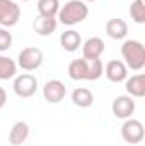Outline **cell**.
Returning a JSON list of instances; mask_svg holds the SVG:
<instances>
[{
	"instance_id": "ac0fdd59",
	"label": "cell",
	"mask_w": 145,
	"mask_h": 146,
	"mask_svg": "<svg viewBox=\"0 0 145 146\" xmlns=\"http://www.w3.org/2000/svg\"><path fill=\"white\" fill-rule=\"evenodd\" d=\"M60 10V0H38V14L41 17H56Z\"/></svg>"
},
{
	"instance_id": "7402d4cb",
	"label": "cell",
	"mask_w": 145,
	"mask_h": 146,
	"mask_svg": "<svg viewBox=\"0 0 145 146\" xmlns=\"http://www.w3.org/2000/svg\"><path fill=\"white\" fill-rule=\"evenodd\" d=\"M10 46H12V34L5 27H2L0 29V53L10 49Z\"/></svg>"
},
{
	"instance_id": "8992f818",
	"label": "cell",
	"mask_w": 145,
	"mask_h": 146,
	"mask_svg": "<svg viewBox=\"0 0 145 146\" xmlns=\"http://www.w3.org/2000/svg\"><path fill=\"white\" fill-rule=\"evenodd\" d=\"M21 19V7L14 0H0V26L12 27Z\"/></svg>"
},
{
	"instance_id": "603a6c76",
	"label": "cell",
	"mask_w": 145,
	"mask_h": 146,
	"mask_svg": "<svg viewBox=\"0 0 145 146\" xmlns=\"http://www.w3.org/2000/svg\"><path fill=\"white\" fill-rule=\"evenodd\" d=\"M5 104H7V92H5L3 87H0V109H2Z\"/></svg>"
},
{
	"instance_id": "e0dca14e",
	"label": "cell",
	"mask_w": 145,
	"mask_h": 146,
	"mask_svg": "<svg viewBox=\"0 0 145 146\" xmlns=\"http://www.w3.org/2000/svg\"><path fill=\"white\" fill-rule=\"evenodd\" d=\"M72 102L77 107H82V109L91 107L94 104V94L85 87H77L72 92Z\"/></svg>"
},
{
	"instance_id": "6da1fadb",
	"label": "cell",
	"mask_w": 145,
	"mask_h": 146,
	"mask_svg": "<svg viewBox=\"0 0 145 146\" xmlns=\"http://www.w3.org/2000/svg\"><path fill=\"white\" fill-rule=\"evenodd\" d=\"M121 56L125 60L123 63L126 65V68L133 72H140L145 66V48L140 41L135 39L125 41L121 46Z\"/></svg>"
},
{
	"instance_id": "d6986e66",
	"label": "cell",
	"mask_w": 145,
	"mask_h": 146,
	"mask_svg": "<svg viewBox=\"0 0 145 146\" xmlns=\"http://www.w3.org/2000/svg\"><path fill=\"white\" fill-rule=\"evenodd\" d=\"M17 73V63L3 54H0V80H10Z\"/></svg>"
},
{
	"instance_id": "8fae6325",
	"label": "cell",
	"mask_w": 145,
	"mask_h": 146,
	"mask_svg": "<svg viewBox=\"0 0 145 146\" xmlns=\"http://www.w3.org/2000/svg\"><path fill=\"white\" fill-rule=\"evenodd\" d=\"M125 88L126 94L133 99H142L145 95V75L138 73V75H132L130 78L125 80Z\"/></svg>"
},
{
	"instance_id": "ffe728a7",
	"label": "cell",
	"mask_w": 145,
	"mask_h": 146,
	"mask_svg": "<svg viewBox=\"0 0 145 146\" xmlns=\"http://www.w3.org/2000/svg\"><path fill=\"white\" fill-rule=\"evenodd\" d=\"M130 17L137 24H145V3L144 0H133L130 5Z\"/></svg>"
},
{
	"instance_id": "5bb4252c",
	"label": "cell",
	"mask_w": 145,
	"mask_h": 146,
	"mask_svg": "<svg viewBox=\"0 0 145 146\" xmlns=\"http://www.w3.org/2000/svg\"><path fill=\"white\" fill-rule=\"evenodd\" d=\"M56 26H58L56 17H41V15H38V19L33 24L38 36H51L56 31Z\"/></svg>"
},
{
	"instance_id": "30bf717a",
	"label": "cell",
	"mask_w": 145,
	"mask_h": 146,
	"mask_svg": "<svg viewBox=\"0 0 145 146\" xmlns=\"http://www.w3.org/2000/svg\"><path fill=\"white\" fill-rule=\"evenodd\" d=\"M106 44L101 37H89L84 44H82V54L85 60H97L101 58V54L104 53Z\"/></svg>"
},
{
	"instance_id": "5b68a950",
	"label": "cell",
	"mask_w": 145,
	"mask_h": 146,
	"mask_svg": "<svg viewBox=\"0 0 145 146\" xmlns=\"http://www.w3.org/2000/svg\"><path fill=\"white\" fill-rule=\"evenodd\" d=\"M145 136L144 124L138 119H125L123 126H121V138L128 143V145H138Z\"/></svg>"
},
{
	"instance_id": "ba28073f",
	"label": "cell",
	"mask_w": 145,
	"mask_h": 146,
	"mask_svg": "<svg viewBox=\"0 0 145 146\" xmlns=\"http://www.w3.org/2000/svg\"><path fill=\"white\" fill-rule=\"evenodd\" d=\"M111 110L114 114V117L118 119H128L132 117V114L135 112V100L130 95H119L113 100Z\"/></svg>"
},
{
	"instance_id": "9c48e42d",
	"label": "cell",
	"mask_w": 145,
	"mask_h": 146,
	"mask_svg": "<svg viewBox=\"0 0 145 146\" xmlns=\"http://www.w3.org/2000/svg\"><path fill=\"white\" fill-rule=\"evenodd\" d=\"M104 75L109 82L113 83H119V82H125L128 78V68L123 61L119 60H111L106 68H104Z\"/></svg>"
},
{
	"instance_id": "52a82bcc",
	"label": "cell",
	"mask_w": 145,
	"mask_h": 146,
	"mask_svg": "<svg viewBox=\"0 0 145 146\" xmlns=\"http://www.w3.org/2000/svg\"><path fill=\"white\" fill-rule=\"evenodd\" d=\"M67 95V87L60 80H48L43 87V97L48 104H58Z\"/></svg>"
},
{
	"instance_id": "4fadbf2b",
	"label": "cell",
	"mask_w": 145,
	"mask_h": 146,
	"mask_svg": "<svg viewBox=\"0 0 145 146\" xmlns=\"http://www.w3.org/2000/svg\"><path fill=\"white\" fill-rule=\"evenodd\" d=\"M68 76L75 80V82H80V80H87L89 78V61L85 58H77L70 61L68 65Z\"/></svg>"
},
{
	"instance_id": "cb8c5ba5",
	"label": "cell",
	"mask_w": 145,
	"mask_h": 146,
	"mask_svg": "<svg viewBox=\"0 0 145 146\" xmlns=\"http://www.w3.org/2000/svg\"><path fill=\"white\" fill-rule=\"evenodd\" d=\"M82 2H96V0H82Z\"/></svg>"
},
{
	"instance_id": "7a4b0ae2",
	"label": "cell",
	"mask_w": 145,
	"mask_h": 146,
	"mask_svg": "<svg viewBox=\"0 0 145 146\" xmlns=\"http://www.w3.org/2000/svg\"><path fill=\"white\" fill-rule=\"evenodd\" d=\"M89 15V7L82 0H68L60 10H58V21L65 26H75L82 21H85Z\"/></svg>"
},
{
	"instance_id": "7c38bea8",
	"label": "cell",
	"mask_w": 145,
	"mask_h": 146,
	"mask_svg": "<svg viewBox=\"0 0 145 146\" xmlns=\"http://www.w3.org/2000/svg\"><path fill=\"white\" fill-rule=\"evenodd\" d=\"M29 138V124L24 121H17L9 133V141L12 146H22V143Z\"/></svg>"
},
{
	"instance_id": "2e32d148",
	"label": "cell",
	"mask_w": 145,
	"mask_h": 146,
	"mask_svg": "<svg viewBox=\"0 0 145 146\" xmlns=\"http://www.w3.org/2000/svg\"><path fill=\"white\" fill-rule=\"evenodd\" d=\"M60 44H62V48H63L65 51L73 53V51H77V49L82 46V36H80L77 31L68 29V31H65V33L60 36Z\"/></svg>"
},
{
	"instance_id": "9a60e30c",
	"label": "cell",
	"mask_w": 145,
	"mask_h": 146,
	"mask_svg": "<svg viewBox=\"0 0 145 146\" xmlns=\"http://www.w3.org/2000/svg\"><path fill=\"white\" fill-rule=\"evenodd\" d=\"M106 34L111 39H125L128 34V24L123 19H109L106 22Z\"/></svg>"
},
{
	"instance_id": "3957f363",
	"label": "cell",
	"mask_w": 145,
	"mask_h": 146,
	"mask_svg": "<svg viewBox=\"0 0 145 146\" xmlns=\"http://www.w3.org/2000/svg\"><path fill=\"white\" fill-rule=\"evenodd\" d=\"M43 60H44L43 51L39 48L29 46V48H24L19 53V56H17V66L22 68L24 72H34V70H38L43 65Z\"/></svg>"
},
{
	"instance_id": "44dd1931",
	"label": "cell",
	"mask_w": 145,
	"mask_h": 146,
	"mask_svg": "<svg viewBox=\"0 0 145 146\" xmlns=\"http://www.w3.org/2000/svg\"><path fill=\"white\" fill-rule=\"evenodd\" d=\"M89 61V82H94V80H99L104 73V66H103V61L97 58V60H87Z\"/></svg>"
},
{
	"instance_id": "277c9868",
	"label": "cell",
	"mask_w": 145,
	"mask_h": 146,
	"mask_svg": "<svg viewBox=\"0 0 145 146\" xmlns=\"http://www.w3.org/2000/svg\"><path fill=\"white\" fill-rule=\"evenodd\" d=\"M14 94L21 99H29L36 94L38 90V80L34 75L31 73H22V75H17L15 80H14Z\"/></svg>"
},
{
	"instance_id": "d4e9b609",
	"label": "cell",
	"mask_w": 145,
	"mask_h": 146,
	"mask_svg": "<svg viewBox=\"0 0 145 146\" xmlns=\"http://www.w3.org/2000/svg\"><path fill=\"white\" fill-rule=\"evenodd\" d=\"M22 2H29V0H22Z\"/></svg>"
}]
</instances>
